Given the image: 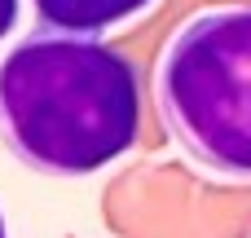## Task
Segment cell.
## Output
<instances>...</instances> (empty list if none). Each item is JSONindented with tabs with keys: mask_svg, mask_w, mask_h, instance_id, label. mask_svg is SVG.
<instances>
[{
	"mask_svg": "<svg viewBox=\"0 0 251 238\" xmlns=\"http://www.w3.org/2000/svg\"><path fill=\"white\" fill-rule=\"evenodd\" d=\"M141 79L97 35L35 26L0 57V146L31 172L79 181L137 146Z\"/></svg>",
	"mask_w": 251,
	"mask_h": 238,
	"instance_id": "1",
	"label": "cell"
},
{
	"mask_svg": "<svg viewBox=\"0 0 251 238\" xmlns=\"http://www.w3.org/2000/svg\"><path fill=\"white\" fill-rule=\"evenodd\" d=\"M163 132L212 177L251 181V4L185 18L159 53Z\"/></svg>",
	"mask_w": 251,
	"mask_h": 238,
	"instance_id": "2",
	"label": "cell"
},
{
	"mask_svg": "<svg viewBox=\"0 0 251 238\" xmlns=\"http://www.w3.org/2000/svg\"><path fill=\"white\" fill-rule=\"evenodd\" d=\"M154 0H31L35 26L62 31V35H106L137 13H146Z\"/></svg>",
	"mask_w": 251,
	"mask_h": 238,
	"instance_id": "3",
	"label": "cell"
},
{
	"mask_svg": "<svg viewBox=\"0 0 251 238\" xmlns=\"http://www.w3.org/2000/svg\"><path fill=\"white\" fill-rule=\"evenodd\" d=\"M13 22H18V0H0V44L13 31Z\"/></svg>",
	"mask_w": 251,
	"mask_h": 238,
	"instance_id": "4",
	"label": "cell"
},
{
	"mask_svg": "<svg viewBox=\"0 0 251 238\" xmlns=\"http://www.w3.org/2000/svg\"><path fill=\"white\" fill-rule=\"evenodd\" d=\"M0 238H9V225H4V212H0Z\"/></svg>",
	"mask_w": 251,
	"mask_h": 238,
	"instance_id": "5",
	"label": "cell"
}]
</instances>
